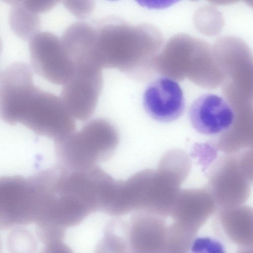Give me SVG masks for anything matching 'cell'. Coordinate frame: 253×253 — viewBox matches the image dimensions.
<instances>
[{"label":"cell","instance_id":"obj_10","mask_svg":"<svg viewBox=\"0 0 253 253\" xmlns=\"http://www.w3.org/2000/svg\"><path fill=\"white\" fill-rule=\"evenodd\" d=\"M218 220L225 234L233 243L241 247L253 245V209L227 210L220 213Z\"/></svg>","mask_w":253,"mask_h":253},{"label":"cell","instance_id":"obj_15","mask_svg":"<svg viewBox=\"0 0 253 253\" xmlns=\"http://www.w3.org/2000/svg\"><path fill=\"white\" fill-rule=\"evenodd\" d=\"M190 253H226L223 245L209 237H199L193 240Z\"/></svg>","mask_w":253,"mask_h":253},{"label":"cell","instance_id":"obj_3","mask_svg":"<svg viewBox=\"0 0 253 253\" xmlns=\"http://www.w3.org/2000/svg\"><path fill=\"white\" fill-rule=\"evenodd\" d=\"M74 68L60 98L75 119L84 121L93 114L102 89V68L91 61L76 63Z\"/></svg>","mask_w":253,"mask_h":253},{"label":"cell","instance_id":"obj_16","mask_svg":"<svg viewBox=\"0 0 253 253\" xmlns=\"http://www.w3.org/2000/svg\"><path fill=\"white\" fill-rule=\"evenodd\" d=\"M63 3L69 12L81 19L88 16L94 6V2L92 0H64Z\"/></svg>","mask_w":253,"mask_h":253},{"label":"cell","instance_id":"obj_19","mask_svg":"<svg viewBox=\"0 0 253 253\" xmlns=\"http://www.w3.org/2000/svg\"><path fill=\"white\" fill-rule=\"evenodd\" d=\"M237 253H253V245L241 247Z\"/></svg>","mask_w":253,"mask_h":253},{"label":"cell","instance_id":"obj_7","mask_svg":"<svg viewBox=\"0 0 253 253\" xmlns=\"http://www.w3.org/2000/svg\"><path fill=\"white\" fill-rule=\"evenodd\" d=\"M165 217L144 210L132 214L129 225L131 253H161L168 227Z\"/></svg>","mask_w":253,"mask_h":253},{"label":"cell","instance_id":"obj_14","mask_svg":"<svg viewBox=\"0 0 253 253\" xmlns=\"http://www.w3.org/2000/svg\"><path fill=\"white\" fill-rule=\"evenodd\" d=\"M6 246L9 253H35L37 248L33 234L21 226L12 228L8 235Z\"/></svg>","mask_w":253,"mask_h":253},{"label":"cell","instance_id":"obj_8","mask_svg":"<svg viewBox=\"0 0 253 253\" xmlns=\"http://www.w3.org/2000/svg\"><path fill=\"white\" fill-rule=\"evenodd\" d=\"M214 211L213 203L205 194L193 189L180 190L170 216L197 233Z\"/></svg>","mask_w":253,"mask_h":253},{"label":"cell","instance_id":"obj_5","mask_svg":"<svg viewBox=\"0 0 253 253\" xmlns=\"http://www.w3.org/2000/svg\"><path fill=\"white\" fill-rule=\"evenodd\" d=\"M143 105L151 118L160 122L169 123L182 115L185 101L178 83L170 78L161 77L153 81L145 89Z\"/></svg>","mask_w":253,"mask_h":253},{"label":"cell","instance_id":"obj_11","mask_svg":"<svg viewBox=\"0 0 253 253\" xmlns=\"http://www.w3.org/2000/svg\"><path fill=\"white\" fill-rule=\"evenodd\" d=\"M114 217L105 225L94 253H131L129 223L119 217Z\"/></svg>","mask_w":253,"mask_h":253},{"label":"cell","instance_id":"obj_13","mask_svg":"<svg viewBox=\"0 0 253 253\" xmlns=\"http://www.w3.org/2000/svg\"><path fill=\"white\" fill-rule=\"evenodd\" d=\"M197 233L174 221L168 226L161 253H189Z\"/></svg>","mask_w":253,"mask_h":253},{"label":"cell","instance_id":"obj_17","mask_svg":"<svg viewBox=\"0 0 253 253\" xmlns=\"http://www.w3.org/2000/svg\"><path fill=\"white\" fill-rule=\"evenodd\" d=\"M58 2L57 0H23L24 4L29 10L38 14L51 9Z\"/></svg>","mask_w":253,"mask_h":253},{"label":"cell","instance_id":"obj_2","mask_svg":"<svg viewBox=\"0 0 253 253\" xmlns=\"http://www.w3.org/2000/svg\"><path fill=\"white\" fill-rule=\"evenodd\" d=\"M119 134L116 126L102 118L92 120L56 143L60 165L73 169H86L108 159L117 148Z\"/></svg>","mask_w":253,"mask_h":253},{"label":"cell","instance_id":"obj_12","mask_svg":"<svg viewBox=\"0 0 253 253\" xmlns=\"http://www.w3.org/2000/svg\"><path fill=\"white\" fill-rule=\"evenodd\" d=\"M10 4L8 22L13 32L19 38L30 40L39 33L41 20L39 14L29 10L21 0H6Z\"/></svg>","mask_w":253,"mask_h":253},{"label":"cell","instance_id":"obj_9","mask_svg":"<svg viewBox=\"0 0 253 253\" xmlns=\"http://www.w3.org/2000/svg\"><path fill=\"white\" fill-rule=\"evenodd\" d=\"M62 43L74 64L86 59H95L94 27L78 21L68 27L61 38Z\"/></svg>","mask_w":253,"mask_h":253},{"label":"cell","instance_id":"obj_1","mask_svg":"<svg viewBox=\"0 0 253 253\" xmlns=\"http://www.w3.org/2000/svg\"><path fill=\"white\" fill-rule=\"evenodd\" d=\"M0 115L6 124L22 125L55 143L73 132L76 126L60 97L38 87Z\"/></svg>","mask_w":253,"mask_h":253},{"label":"cell","instance_id":"obj_4","mask_svg":"<svg viewBox=\"0 0 253 253\" xmlns=\"http://www.w3.org/2000/svg\"><path fill=\"white\" fill-rule=\"evenodd\" d=\"M31 65L50 83L64 85L72 76L74 64L61 39L48 32H39L29 41Z\"/></svg>","mask_w":253,"mask_h":253},{"label":"cell","instance_id":"obj_6","mask_svg":"<svg viewBox=\"0 0 253 253\" xmlns=\"http://www.w3.org/2000/svg\"><path fill=\"white\" fill-rule=\"evenodd\" d=\"M189 117L192 127L207 135L220 133L232 126L235 118L233 110L222 97L206 93L191 104Z\"/></svg>","mask_w":253,"mask_h":253},{"label":"cell","instance_id":"obj_18","mask_svg":"<svg viewBox=\"0 0 253 253\" xmlns=\"http://www.w3.org/2000/svg\"><path fill=\"white\" fill-rule=\"evenodd\" d=\"M40 253H74L64 240L55 241L44 245Z\"/></svg>","mask_w":253,"mask_h":253}]
</instances>
